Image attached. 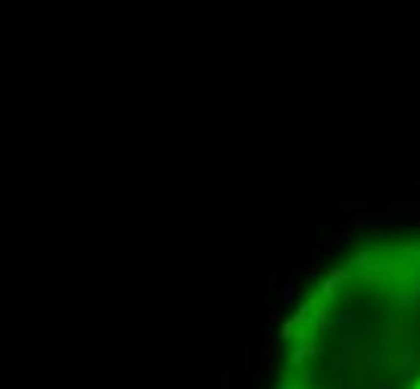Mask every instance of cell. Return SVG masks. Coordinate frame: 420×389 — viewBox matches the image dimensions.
Returning a JSON list of instances; mask_svg holds the SVG:
<instances>
[{
    "instance_id": "cell-1",
    "label": "cell",
    "mask_w": 420,
    "mask_h": 389,
    "mask_svg": "<svg viewBox=\"0 0 420 389\" xmlns=\"http://www.w3.org/2000/svg\"><path fill=\"white\" fill-rule=\"evenodd\" d=\"M357 335H360L357 329H348V332H342V347H345V350H354V347H357Z\"/></svg>"
},
{
    "instance_id": "cell-2",
    "label": "cell",
    "mask_w": 420,
    "mask_h": 389,
    "mask_svg": "<svg viewBox=\"0 0 420 389\" xmlns=\"http://www.w3.org/2000/svg\"><path fill=\"white\" fill-rule=\"evenodd\" d=\"M345 240H348V227H336V230H333V240H330V243H327L324 249H333V246L345 243Z\"/></svg>"
},
{
    "instance_id": "cell-3",
    "label": "cell",
    "mask_w": 420,
    "mask_h": 389,
    "mask_svg": "<svg viewBox=\"0 0 420 389\" xmlns=\"http://www.w3.org/2000/svg\"><path fill=\"white\" fill-rule=\"evenodd\" d=\"M378 354H375V347H372V338H369V350H366V371H375L378 368Z\"/></svg>"
},
{
    "instance_id": "cell-4",
    "label": "cell",
    "mask_w": 420,
    "mask_h": 389,
    "mask_svg": "<svg viewBox=\"0 0 420 389\" xmlns=\"http://www.w3.org/2000/svg\"><path fill=\"white\" fill-rule=\"evenodd\" d=\"M273 282L282 288V291H279V293H282V299H285V302H291V299H294V293H297V291H294V285H291V282H279V279H273Z\"/></svg>"
},
{
    "instance_id": "cell-5",
    "label": "cell",
    "mask_w": 420,
    "mask_h": 389,
    "mask_svg": "<svg viewBox=\"0 0 420 389\" xmlns=\"http://www.w3.org/2000/svg\"><path fill=\"white\" fill-rule=\"evenodd\" d=\"M351 321H354V311H345V315L333 318V324H351Z\"/></svg>"
},
{
    "instance_id": "cell-6",
    "label": "cell",
    "mask_w": 420,
    "mask_h": 389,
    "mask_svg": "<svg viewBox=\"0 0 420 389\" xmlns=\"http://www.w3.org/2000/svg\"><path fill=\"white\" fill-rule=\"evenodd\" d=\"M378 389H396L393 380H378Z\"/></svg>"
},
{
    "instance_id": "cell-7",
    "label": "cell",
    "mask_w": 420,
    "mask_h": 389,
    "mask_svg": "<svg viewBox=\"0 0 420 389\" xmlns=\"http://www.w3.org/2000/svg\"><path fill=\"white\" fill-rule=\"evenodd\" d=\"M414 216H420V198L414 201Z\"/></svg>"
},
{
    "instance_id": "cell-8",
    "label": "cell",
    "mask_w": 420,
    "mask_h": 389,
    "mask_svg": "<svg viewBox=\"0 0 420 389\" xmlns=\"http://www.w3.org/2000/svg\"><path fill=\"white\" fill-rule=\"evenodd\" d=\"M417 389H420V383H417Z\"/></svg>"
}]
</instances>
